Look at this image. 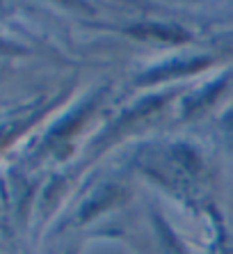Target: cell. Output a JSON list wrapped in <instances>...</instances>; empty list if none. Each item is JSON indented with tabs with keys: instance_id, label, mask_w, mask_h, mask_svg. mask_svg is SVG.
<instances>
[{
	"instance_id": "6da1fadb",
	"label": "cell",
	"mask_w": 233,
	"mask_h": 254,
	"mask_svg": "<svg viewBox=\"0 0 233 254\" xmlns=\"http://www.w3.org/2000/svg\"><path fill=\"white\" fill-rule=\"evenodd\" d=\"M163 241H165V254H187L185 250H183V245H178V241H176V236L172 234L169 229H165L163 227Z\"/></svg>"
}]
</instances>
